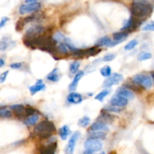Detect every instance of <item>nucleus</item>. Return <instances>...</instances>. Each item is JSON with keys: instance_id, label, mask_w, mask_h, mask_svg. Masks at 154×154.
Listing matches in <instances>:
<instances>
[{"instance_id": "obj_1", "label": "nucleus", "mask_w": 154, "mask_h": 154, "mask_svg": "<svg viewBox=\"0 0 154 154\" xmlns=\"http://www.w3.org/2000/svg\"><path fill=\"white\" fill-rule=\"evenodd\" d=\"M23 43H25V45L29 48H39L42 51H48L50 54H53L54 49L57 48L56 47L57 41L54 38L46 35L45 34L34 39H30V40L25 39L23 41Z\"/></svg>"}, {"instance_id": "obj_2", "label": "nucleus", "mask_w": 154, "mask_h": 154, "mask_svg": "<svg viewBox=\"0 0 154 154\" xmlns=\"http://www.w3.org/2000/svg\"><path fill=\"white\" fill-rule=\"evenodd\" d=\"M153 5L147 0H134L132 3V14L138 19H146L152 14Z\"/></svg>"}, {"instance_id": "obj_3", "label": "nucleus", "mask_w": 154, "mask_h": 154, "mask_svg": "<svg viewBox=\"0 0 154 154\" xmlns=\"http://www.w3.org/2000/svg\"><path fill=\"white\" fill-rule=\"evenodd\" d=\"M56 127L53 122L50 120H43L35 126L34 132L36 136L40 138H48L55 132Z\"/></svg>"}, {"instance_id": "obj_4", "label": "nucleus", "mask_w": 154, "mask_h": 154, "mask_svg": "<svg viewBox=\"0 0 154 154\" xmlns=\"http://www.w3.org/2000/svg\"><path fill=\"white\" fill-rule=\"evenodd\" d=\"M132 81L135 84L141 86V87L145 89H150L153 84L151 76H149L147 75H144V74H138V75H135L132 78Z\"/></svg>"}, {"instance_id": "obj_5", "label": "nucleus", "mask_w": 154, "mask_h": 154, "mask_svg": "<svg viewBox=\"0 0 154 154\" xmlns=\"http://www.w3.org/2000/svg\"><path fill=\"white\" fill-rule=\"evenodd\" d=\"M45 29L42 26H33L30 27L26 32L25 37L26 39H34L35 38L39 37V36L45 34Z\"/></svg>"}, {"instance_id": "obj_6", "label": "nucleus", "mask_w": 154, "mask_h": 154, "mask_svg": "<svg viewBox=\"0 0 154 154\" xmlns=\"http://www.w3.org/2000/svg\"><path fill=\"white\" fill-rule=\"evenodd\" d=\"M42 5L39 2L33 3H26L22 5L19 8V13L20 14H26L29 13H34L40 10Z\"/></svg>"}, {"instance_id": "obj_7", "label": "nucleus", "mask_w": 154, "mask_h": 154, "mask_svg": "<svg viewBox=\"0 0 154 154\" xmlns=\"http://www.w3.org/2000/svg\"><path fill=\"white\" fill-rule=\"evenodd\" d=\"M102 147V144L99 140L93 139V138H88L84 143V148L87 151L91 153L100 151Z\"/></svg>"}, {"instance_id": "obj_8", "label": "nucleus", "mask_w": 154, "mask_h": 154, "mask_svg": "<svg viewBox=\"0 0 154 154\" xmlns=\"http://www.w3.org/2000/svg\"><path fill=\"white\" fill-rule=\"evenodd\" d=\"M123 81V76L119 73H114L105 80L103 83L104 87H111L114 85H117Z\"/></svg>"}, {"instance_id": "obj_9", "label": "nucleus", "mask_w": 154, "mask_h": 154, "mask_svg": "<svg viewBox=\"0 0 154 154\" xmlns=\"http://www.w3.org/2000/svg\"><path fill=\"white\" fill-rule=\"evenodd\" d=\"M80 135H81V133L79 132H75L72 135V136L71 137L69 142H68L67 145H66V148H65V154H74L76 143L78 138H80Z\"/></svg>"}, {"instance_id": "obj_10", "label": "nucleus", "mask_w": 154, "mask_h": 154, "mask_svg": "<svg viewBox=\"0 0 154 154\" xmlns=\"http://www.w3.org/2000/svg\"><path fill=\"white\" fill-rule=\"evenodd\" d=\"M140 21L139 19L138 18L132 16L126 22V23L124 24V26H123V28L121 29L122 31H125L126 32V30H132V29H135V28L138 26L139 25Z\"/></svg>"}, {"instance_id": "obj_11", "label": "nucleus", "mask_w": 154, "mask_h": 154, "mask_svg": "<svg viewBox=\"0 0 154 154\" xmlns=\"http://www.w3.org/2000/svg\"><path fill=\"white\" fill-rule=\"evenodd\" d=\"M128 104V100L125 98L122 97V96H118L116 94L115 96H113L111 98V101H110V105H114V106L119 107V108H122L126 106Z\"/></svg>"}, {"instance_id": "obj_12", "label": "nucleus", "mask_w": 154, "mask_h": 154, "mask_svg": "<svg viewBox=\"0 0 154 154\" xmlns=\"http://www.w3.org/2000/svg\"><path fill=\"white\" fill-rule=\"evenodd\" d=\"M10 109L18 117H23L27 116V108L23 105H14L10 107Z\"/></svg>"}, {"instance_id": "obj_13", "label": "nucleus", "mask_w": 154, "mask_h": 154, "mask_svg": "<svg viewBox=\"0 0 154 154\" xmlns=\"http://www.w3.org/2000/svg\"><path fill=\"white\" fill-rule=\"evenodd\" d=\"M57 150V143L53 141L47 145L42 146L39 150L41 154H55Z\"/></svg>"}, {"instance_id": "obj_14", "label": "nucleus", "mask_w": 154, "mask_h": 154, "mask_svg": "<svg viewBox=\"0 0 154 154\" xmlns=\"http://www.w3.org/2000/svg\"><path fill=\"white\" fill-rule=\"evenodd\" d=\"M117 95L122 96L128 100V99H132L134 98L133 92L131 91L129 89L126 88L125 87H120L117 91Z\"/></svg>"}, {"instance_id": "obj_15", "label": "nucleus", "mask_w": 154, "mask_h": 154, "mask_svg": "<svg viewBox=\"0 0 154 154\" xmlns=\"http://www.w3.org/2000/svg\"><path fill=\"white\" fill-rule=\"evenodd\" d=\"M45 88H46V86L44 84L43 81H42V80H38L34 85L31 86V87H29V91L30 93H31V94L33 96V95L38 93V92L45 90Z\"/></svg>"}, {"instance_id": "obj_16", "label": "nucleus", "mask_w": 154, "mask_h": 154, "mask_svg": "<svg viewBox=\"0 0 154 154\" xmlns=\"http://www.w3.org/2000/svg\"><path fill=\"white\" fill-rule=\"evenodd\" d=\"M84 75V72H82V71H79V72H78V73H77L76 75H75L73 81H72V83H71L69 86V91H75V90H76L77 87H78V83H79V81H81V78H83Z\"/></svg>"}, {"instance_id": "obj_17", "label": "nucleus", "mask_w": 154, "mask_h": 154, "mask_svg": "<svg viewBox=\"0 0 154 154\" xmlns=\"http://www.w3.org/2000/svg\"><path fill=\"white\" fill-rule=\"evenodd\" d=\"M67 100L69 103L78 105L83 102V96L80 93H71L68 96Z\"/></svg>"}, {"instance_id": "obj_18", "label": "nucleus", "mask_w": 154, "mask_h": 154, "mask_svg": "<svg viewBox=\"0 0 154 154\" xmlns=\"http://www.w3.org/2000/svg\"><path fill=\"white\" fill-rule=\"evenodd\" d=\"M108 130V127L107 124L101 122H96L94 123L90 126V131L91 132H106Z\"/></svg>"}, {"instance_id": "obj_19", "label": "nucleus", "mask_w": 154, "mask_h": 154, "mask_svg": "<svg viewBox=\"0 0 154 154\" xmlns=\"http://www.w3.org/2000/svg\"><path fill=\"white\" fill-rule=\"evenodd\" d=\"M47 79L48 81H51V82H57L60 81V71L57 68L53 69L48 75H47Z\"/></svg>"}, {"instance_id": "obj_20", "label": "nucleus", "mask_w": 154, "mask_h": 154, "mask_svg": "<svg viewBox=\"0 0 154 154\" xmlns=\"http://www.w3.org/2000/svg\"><path fill=\"white\" fill-rule=\"evenodd\" d=\"M111 43H112V41L108 36H104V37L100 38L96 42V46L99 47V48H100V47H111Z\"/></svg>"}, {"instance_id": "obj_21", "label": "nucleus", "mask_w": 154, "mask_h": 154, "mask_svg": "<svg viewBox=\"0 0 154 154\" xmlns=\"http://www.w3.org/2000/svg\"><path fill=\"white\" fill-rule=\"evenodd\" d=\"M38 119H39L38 114H32V115L29 116V117H27L25 119V120H24V124L26 125L27 126H33V125H35L36 123H37Z\"/></svg>"}, {"instance_id": "obj_22", "label": "nucleus", "mask_w": 154, "mask_h": 154, "mask_svg": "<svg viewBox=\"0 0 154 154\" xmlns=\"http://www.w3.org/2000/svg\"><path fill=\"white\" fill-rule=\"evenodd\" d=\"M70 129L68 126L65 125V126H62L60 129H59V135H60V138L62 140H66L70 135Z\"/></svg>"}, {"instance_id": "obj_23", "label": "nucleus", "mask_w": 154, "mask_h": 154, "mask_svg": "<svg viewBox=\"0 0 154 154\" xmlns=\"http://www.w3.org/2000/svg\"><path fill=\"white\" fill-rule=\"evenodd\" d=\"M128 32H125V31H121V32H116L114 33L113 37H114V40L115 42H123L126 38L128 37Z\"/></svg>"}, {"instance_id": "obj_24", "label": "nucleus", "mask_w": 154, "mask_h": 154, "mask_svg": "<svg viewBox=\"0 0 154 154\" xmlns=\"http://www.w3.org/2000/svg\"><path fill=\"white\" fill-rule=\"evenodd\" d=\"M89 136V138L93 139H105L106 138V133L105 132H90Z\"/></svg>"}, {"instance_id": "obj_25", "label": "nucleus", "mask_w": 154, "mask_h": 154, "mask_svg": "<svg viewBox=\"0 0 154 154\" xmlns=\"http://www.w3.org/2000/svg\"><path fill=\"white\" fill-rule=\"evenodd\" d=\"M112 117L111 115L108 114V113H104V114H102L98 118V121L97 122H101V123H103L107 124V123H109L112 121Z\"/></svg>"}, {"instance_id": "obj_26", "label": "nucleus", "mask_w": 154, "mask_h": 154, "mask_svg": "<svg viewBox=\"0 0 154 154\" xmlns=\"http://www.w3.org/2000/svg\"><path fill=\"white\" fill-rule=\"evenodd\" d=\"M110 93L109 90H103L102 91H101L100 93H98L97 95L95 97V99L96 100L99 101V102H102V101L105 99V98L107 96H108V94Z\"/></svg>"}, {"instance_id": "obj_27", "label": "nucleus", "mask_w": 154, "mask_h": 154, "mask_svg": "<svg viewBox=\"0 0 154 154\" xmlns=\"http://www.w3.org/2000/svg\"><path fill=\"white\" fill-rule=\"evenodd\" d=\"M111 68L109 66H105L100 69V74L105 78H108L111 75Z\"/></svg>"}, {"instance_id": "obj_28", "label": "nucleus", "mask_w": 154, "mask_h": 154, "mask_svg": "<svg viewBox=\"0 0 154 154\" xmlns=\"http://www.w3.org/2000/svg\"><path fill=\"white\" fill-rule=\"evenodd\" d=\"M90 123V117L85 116V117H83L82 118H81L79 120H78V126H80L81 127L85 128V127H87V126H89Z\"/></svg>"}, {"instance_id": "obj_29", "label": "nucleus", "mask_w": 154, "mask_h": 154, "mask_svg": "<svg viewBox=\"0 0 154 154\" xmlns=\"http://www.w3.org/2000/svg\"><path fill=\"white\" fill-rule=\"evenodd\" d=\"M12 116V112L10 110L7 109V108H4L2 107L0 108V117L2 118H10Z\"/></svg>"}, {"instance_id": "obj_30", "label": "nucleus", "mask_w": 154, "mask_h": 154, "mask_svg": "<svg viewBox=\"0 0 154 154\" xmlns=\"http://www.w3.org/2000/svg\"><path fill=\"white\" fill-rule=\"evenodd\" d=\"M80 62L78 61H75L70 65V67H69V70L72 74H77L78 73V70H79L80 68Z\"/></svg>"}, {"instance_id": "obj_31", "label": "nucleus", "mask_w": 154, "mask_h": 154, "mask_svg": "<svg viewBox=\"0 0 154 154\" xmlns=\"http://www.w3.org/2000/svg\"><path fill=\"white\" fill-rule=\"evenodd\" d=\"M152 58V54L150 52H141L138 57L139 61H145Z\"/></svg>"}, {"instance_id": "obj_32", "label": "nucleus", "mask_w": 154, "mask_h": 154, "mask_svg": "<svg viewBox=\"0 0 154 154\" xmlns=\"http://www.w3.org/2000/svg\"><path fill=\"white\" fill-rule=\"evenodd\" d=\"M105 110L109 112H114V113H120L123 111V108H119V107L114 106V105H107L105 107Z\"/></svg>"}, {"instance_id": "obj_33", "label": "nucleus", "mask_w": 154, "mask_h": 154, "mask_svg": "<svg viewBox=\"0 0 154 154\" xmlns=\"http://www.w3.org/2000/svg\"><path fill=\"white\" fill-rule=\"evenodd\" d=\"M138 41H137L136 39H133V40L130 41V42L125 46L124 49L126 50V51H132V49H134V48L138 45Z\"/></svg>"}, {"instance_id": "obj_34", "label": "nucleus", "mask_w": 154, "mask_h": 154, "mask_svg": "<svg viewBox=\"0 0 154 154\" xmlns=\"http://www.w3.org/2000/svg\"><path fill=\"white\" fill-rule=\"evenodd\" d=\"M9 45H10V42L8 41V38H5L2 39V40L1 41V42H0V51H5V50L8 48Z\"/></svg>"}, {"instance_id": "obj_35", "label": "nucleus", "mask_w": 154, "mask_h": 154, "mask_svg": "<svg viewBox=\"0 0 154 154\" xmlns=\"http://www.w3.org/2000/svg\"><path fill=\"white\" fill-rule=\"evenodd\" d=\"M57 50L59 51V52L62 53V54H68V52H69V48H68V47L66 46V44L65 43H61L60 44V45L57 46Z\"/></svg>"}, {"instance_id": "obj_36", "label": "nucleus", "mask_w": 154, "mask_h": 154, "mask_svg": "<svg viewBox=\"0 0 154 154\" xmlns=\"http://www.w3.org/2000/svg\"><path fill=\"white\" fill-rule=\"evenodd\" d=\"M143 31H154V21L146 23L142 27Z\"/></svg>"}, {"instance_id": "obj_37", "label": "nucleus", "mask_w": 154, "mask_h": 154, "mask_svg": "<svg viewBox=\"0 0 154 154\" xmlns=\"http://www.w3.org/2000/svg\"><path fill=\"white\" fill-rule=\"evenodd\" d=\"M54 38L57 41V42H63V41H64L66 38L63 36V35L62 34L61 32H57L55 35H54Z\"/></svg>"}, {"instance_id": "obj_38", "label": "nucleus", "mask_w": 154, "mask_h": 154, "mask_svg": "<svg viewBox=\"0 0 154 154\" xmlns=\"http://www.w3.org/2000/svg\"><path fill=\"white\" fill-rule=\"evenodd\" d=\"M115 57L116 56L114 55V54H107V55H105V57H103L102 60H103L104 62H111L113 60H114Z\"/></svg>"}, {"instance_id": "obj_39", "label": "nucleus", "mask_w": 154, "mask_h": 154, "mask_svg": "<svg viewBox=\"0 0 154 154\" xmlns=\"http://www.w3.org/2000/svg\"><path fill=\"white\" fill-rule=\"evenodd\" d=\"M8 73H9L8 71H6V72H4L3 73L1 74V75H0V83H1V84H3V83L5 81Z\"/></svg>"}, {"instance_id": "obj_40", "label": "nucleus", "mask_w": 154, "mask_h": 154, "mask_svg": "<svg viewBox=\"0 0 154 154\" xmlns=\"http://www.w3.org/2000/svg\"><path fill=\"white\" fill-rule=\"evenodd\" d=\"M22 66H23V63H14L10 65V68L13 69H20Z\"/></svg>"}, {"instance_id": "obj_41", "label": "nucleus", "mask_w": 154, "mask_h": 154, "mask_svg": "<svg viewBox=\"0 0 154 154\" xmlns=\"http://www.w3.org/2000/svg\"><path fill=\"white\" fill-rule=\"evenodd\" d=\"M9 20V18L7 17H3L1 20V22H0V28H3L4 26L7 23L8 21Z\"/></svg>"}, {"instance_id": "obj_42", "label": "nucleus", "mask_w": 154, "mask_h": 154, "mask_svg": "<svg viewBox=\"0 0 154 154\" xmlns=\"http://www.w3.org/2000/svg\"><path fill=\"white\" fill-rule=\"evenodd\" d=\"M38 0H25L26 3H33V2H38Z\"/></svg>"}, {"instance_id": "obj_43", "label": "nucleus", "mask_w": 154, "mask_h": 154, "mask_svg": "<svg viewBox=\"0 0 154 154\" xmlns=\"http://www.w3.org/2000/svg\"><path fill=\"white\" fill-rule=\"evenodd\" d=\"M4 65H5V61H4V60H3L2 58H1L0 59V67H3V66H4Z\"/></svg>"}, {"instance_id": "obj_44", "label": "nucleus", "mask_w": 154, "mask_h": 154, "mask_svg": "<svg viewBox=\"0 0 154 154\" xmlns=\"http://www.w3.org/2000/svg\"><path fill=\"white\" fill-rule=\"evenodd\" d=\"M151 78H152V79H153V81L154 83V71L151 72Z\"/></svg>"}, {"instance_id": "obj_45", "label": "nucleus", "mask_w": 154, "mask_h": 154, "mask_svg": "<svg viewBox=\"0 0 154 154\" xmlns=\"http://www.w3.org/2000/svg\"><path fill=\"white\" fill-rule=\"evenodd\" d=\"M84 154H93V153H91V152L87 151V150H85V152H84Z\"/></svg>"}, {"instance_id": "obj_46", "label": "nucleus", "mask_w": 154, "mask_h": 154, "mask_svg": "<svg viewBox=\"0 0 154 154\" xmlns=\"http://www.w3.org/2000/svg\"><path fill=\"white\" fill-rule=\"evenodd\" d=\"M109 154H116V153L114 151H112V152H111Z\"/></svg>"}, {"instance_id": "obj_47", "label": "nucleus", "mask_w": 154, "mask_h": 154, "mask_svg": "<svg viewBox=\"0 0 154 154\" xmlns=\"http://www.w3.org/2000/svg\"><path fill=\"white\" fill-rule=\"evenodd\" d=\"M98 154H105V152H102V153H99Z\"/></svg>"}]
</instances>
